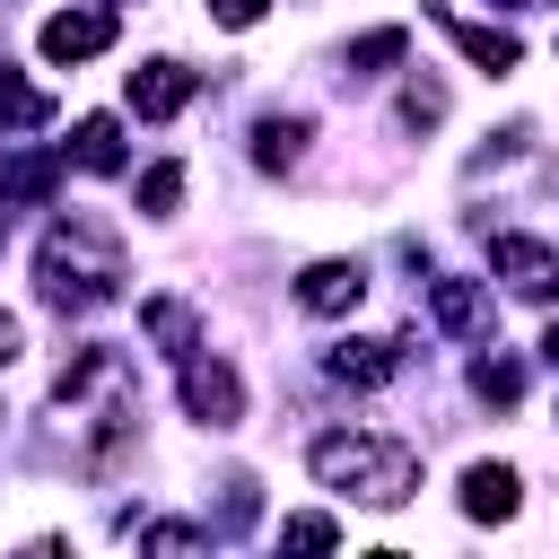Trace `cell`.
I'll list each match as a JSON object with an SVG mask.
<instances>
[{
  "mask_svg": "<svg viewBox=\"0 0 559 559\" xmlns=\"http://www.w3.org/2000/svg\"><path fill=\"white\" fill-rule=\"evenodd\" d=\"M428 306H437V323H445V332H463V341H472V332H489V314H498L480 280H437V288H428Z\"/></svg>",
  "mask_w": 559,
  "mask_h": 559,
  "instance_id": "obj_9",
  "label": "cell"
},
{
  "mask_svg": "<svg viewBox=\"0 0 559 559\" xmlns=\"http://www.w3.org/2000/svg\"><path fill=\"white\" fill-rule=\"evenodd\" d=\"M306 463H314L323 489H349V498H367V507H402V498L419 489V454L393 445V437H314Z\"/></svg>",
  "mask_w": 559,
  "mask_h": 559,
  "instance_id": "obj_3",
  "label": "cell"
},
{
  "mask_svg": "<svg viewBox=\"0 0 559 559\" xmlns=\"http://www.w3.org/2000/svg\"><path fill=\"white\" fill-rule=\"evenodd\" d=\"M463 515L472 524H507L515 515V472L507 463H472L463 472Z\"/></svg>",
  "mask_w": 559,
  "mask_h": 559,
  "instance_id": "obj_10",
  "label": "cell"
},
{
  "mask_svg": "<svg viewBox=\"0 0 559 559\" xmlns=\"http://www.w3.org/2000/svg\"><path fill=\"white\" fill-rule=\"evenodd\" d=\"M183 411H192L201 428H236V419H245L236 367H227V358H183Z\"/></svg>",
  "mask_w": 559,
  "mask_h": 559,
  "instance_id": "obj_4",
  "label": "cell"
},
{
  "mask_svg": "<svg viewBox=\"0 0 559 559\" xmlns=\"http://www.w3.org/2000/svg\"><path fill=\"white\" fill-rule=\"evenodd\" d=\"M122 96H131V114L166 122V114H183V105H192V70H183V61H140Z\"/></svg>",
  "mask_w": 559,
  "mask_h": 559,
  "instance_id": "obj_7",
  "label": "cell"
},
{
  "mask_svg": "<svg viewBox=\"0 0 559 559\" xmlns=\"http://www.w3.org/2000/svg\"><path fill=\"white\" fill-rule=\"evenodd\" d=\"M17 349H26V332H17V314H0V367H9Z\"/></svg>",
  "mask_w": 559,
  "mask_h": 559,
  "instance_id": "obj_25",
  "label": "cell"
},
{
  "mask_svg": "<svg viewBox=\"0 0 559 559\" xmlns=\"http://www.w3.org/2000/svg\"><path fill=\"white\" fill-rule=\"evenodd\" d=\"M489 262H498V280H507L515 297H550V288H559V253H550L542 236H498Z\"/></svg>",
  "mask_w": 559,
  "mask_h": 559,
  "instance_id": "obj_5",
  "label": "cell"
},
{
  "mask_svg": "<svg viewBox=\"0 0 559 559\" xmlns=\"http://www.w3.org/2000/svg\"><path fill=\"white\" fill-rule=\"evenodd\" d=\"M280 542H288V550H332V542H341V524H332V515H288V524H280Z\"/></svg>",
  "mask_w": 559,
  "mask_h": 559,
  "instance_id": "obj_21",
  "label": "cell"
},
{
  "mask_svg": "<svg viewBox=\"0 0 559 559\" xmlns=\"http://www.w3.org/2000/svg\"><path fill=\"white\" fill-rule=\"evenodd\" d=\"M35 44H44V61H87L114 44V9H61V17H44Z\"/></svg>",
  "mask_w": 559,
  "mask_h": 559,
  "instance_id": "obj_6",
  "label": "cell"
},
{
  "mask_svg": "<svg viewBox=\"0 0 559 559\" xmlns=\"http://www.w3.org/2000/svg\"><path fill=\"white\" fill-rule=\"evenodd\" d=\"M542 358H550V367H559V323H550V332H542Z\"/></svg>",
  "mask_w": 559,
  "mask_h": 559,
  "instance_id": "obj_26",
  "label": "cell"
},
{
  "mask_svg": "<svg viewBox=\"0 0 559 559\" xmlns=\"http://www.w3.org/2000/svg\"><path fill=\"white\" fill-rule=\"evenodd\" d=\"M0 114H9V122H44L52 105H44V96H35V87H26V79H17L9 61H0Z\"/></svg>",
  "mask_w": 559,
  "mask_h": 559,
  "instance_id": "obj_19",
  "label": "cell"
},
{
  "mask_svg": "<svg viewBox=\"0 0 559 559\" xmlns=\"http://www.w3.org/2000/svg\"><path fill=\"white\" fill-rule=\"evenodd\" d=\"M122 280H131V262H122V245H114L96 218L52 227L44 253H35V288H44V306H61V314H87V306L122 297Z\"/></svg>",
  "mask_w": 559,
  "mask_h": 559,
  "instance_id": "obj_2",
  "label": "cell"
},
{
  "mask_svg": "<svg viewBox=\"0 0 559 559\" xmlns=\"http://www.w3.org/2000/svg\"><path fill=\"white\" fill-rule=\"evenodd\" d=\"M437 114H445V87H411L402 96V122H437Z\"/></svg>",
  "mask_w": 559,
  "mask_h": 559,
  "instance_id": "obj_23",
  "label": "cell"
},
{
  "mask_svg": "<svg viewBox=\"0 0 559 559\" xmlns=\"http://www.w3.org/2000/svg\"><path fill=\"white\" fill-rule=\"evenodd\" d=\"M297 148H306V122H297V114H271V122L253 131V166H271V175L297 166Z\"/></svg>",
  "mask_w": 559,
  "mask_h": 559,
  "instance_id": "obj_14",
  "label": "cell"
},
{
  "mask_svg": "<svg viewBox=\"0 0 559 559\" xmlns=\"http://www.w3.org/2000/svg\"><path fill=\"white\" fill-rule=\"evenodd\" d=\"M445 35H454V52H463V61H480L489 79H498V70H515V35H507V26H472V17H445Z\"/></svg>",
  "mask_w": 559,
  "mask_h": 559,
  "instance_id": "obj_11",
  "label": "cell"
},
{
  "mask_svg": "<svg viewBox=\"0 0 559 559\" xmlns=\"http://www.w3.org/2000/svg\"><path fill=\"white\" fill-rule=\"evenodd\" d=\"M175 201H183V166H148V175H140V210H148V218H166Z\"/></svg>",
  "mask_w": 559,
  "mask_h": 559,
  "instance_id": "obj_18",
  "label": "cell"
},
{
  "mask_svg": "<svg viewBox=\"0 0 559 559\" xmlns=\"http://www.w3.org/2000/svg\"><path fill=\"white\" fill-rule=\"evenodd\" d=\"M52 183H61V157H44V148H17L0 166V201H44Z\"/></svg>",
  "mask_w": 559,
  "mask_h": 559,
  "instance_id": "obj_13",
  "label": "cell"
},
{
  "mask_svg": "<svg viewBox=\"0 0 559 559\" xmlns=\"http://www.w3.org/2000/svg\"><path fill=\"white\" fill-rule=\"evenodd\" d=\"M323 367H332L341 384H384V376L402 367V349H393V341H341V349H332Z\"/></svg>",
  "mask_w": 559,
  "mask_h": 559,
  "instance_id": "obj_12",
  "label": "cell"
},
{
  "mask_svg": "<svg viewBox=\"0 0 559 559\" xmlns=\"http://www.w3.org/2000/svg\"><path fill=\"white\" fill-rule=\"evenodd\" d=\"M358 297H367V271L358 262H306L297 271V306L306 314H349Z\"/></svg>",
  "mask_w": 559,
  "mask_h": 559,
  "instance_id": "obj_8",
  "label": "cell"
},
{
  "mask_svg": "<svg viewBox=\"0 0 559 559\" xmlns=\"http://www.w3.org/2000/svg\"><path fill=\"white\" fill-rule=\"evenodd\" d=\"M262 9H271V0H210V17H218V26H253Z\"/></svg>",
  "mask_w": 559,
  "mask_h": 559,
  "instance_id": "obj_24",
  "label": "cell"
},
{
  "mask_svg": "<svg viewBox=\"0 0 559 559\" xmlns=\"http://www.w3.org/2000/svg\"><path fill=\"white\" fill-rule=\"evenodd\" d=\"M148 332H157V341H166L175 358H192V306H175V297H157V306H148Z\"/></svg>",
  "mask_w": 559,
  "mask_h": 559,
  "instance_id": "obj_17",
  "label": "cell"
},
{
  "mask_svg": "<svg viewBox=\"0 0 559 559\" xmlns=\"http://www.w3.org/2000/svg\"><path fill=\"white\" fill-rule=\"evenodd\" d=\"M79 166H87V175H114V166H122V131H114V114H87V122H79Z\"/></svg>",
  "mask_w": 559,
  "mask_h": 559,
  "instance_id": "obj_15",
  "label": "cell"
},
{
  "mask_svg": "<svg viewBox=\"0 0 559 559\" xmlns=\"http://www.w3.org/2000/svg\"><path fill=\"white\" fill-rule=\"evenodd\" d=\"M140 533V550H201L210 533H192V524H131Z\"/></svg>",
  "mask_w": 559,
  "mask_h": 559,
  "instance_id": "obj_22",
  "label": "cell"
},
{
  "mask_svg": "<svg viewBox=\"0 0 559 559\" xmlns=\"http://www.w3.org/2000/svg\"><path fill=\"white\" fill-rule=\"evenodd\" d=\"M472 384H480L489 402H515V393H524V367H515V358H480V367H472Z\"/></svg>",
  "mask_w": 559,
  "mask_h": 559,
  "instance_id": "obj_20",
  "label": "cell"
},
{
  "mask_svg": "<svg viewBox=\"0 0 559 559\" xmlns=\"http://www.w3.org/2000/svg\"><path fill=\"white\" fill-rule=\"evenodd\" d=\"M52 411H61V437H79V463L105 472L131 437H140V393H131V367L114 349H79L52 384Z\"/></svg>",
  "mask_w": 559,
  "mask_h": 559,
  "instance_id": "obj_1",
  "label": "cell"
},
{
  "mask_svg": "<svg viewBox=\"0 0 559 559\" xmlns=\"http://www.w3.org/2000/svg\"><path fill=\"white\" fill-rule=\"evenodd\" d=\"M402 52H411V35H402V26H376V35L349 44V70H384V61H402Z\"/></svg>",
  "mask_w": 559,
  "mask_h": 559,
  "instance_id": "obj_16",
  "label": "cell"
}]
</instances>
